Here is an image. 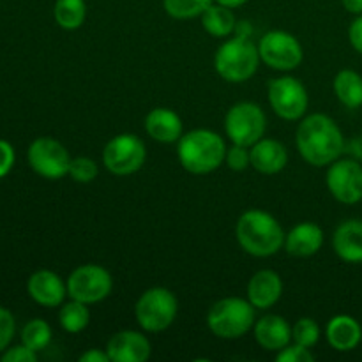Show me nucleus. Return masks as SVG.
<instances>
[{"instance_id":"bb28decb","label":"nucleus","mask_w":362,"mask_h":362,"mask_svg":"<svg viewBox=\"0 0 362 362\" xmlns=\"http://www.w3.org/2000/svg\"><path fill=\"white\" fill-rule=\"evenodd\" d=\"M21 343L34 352H42L52 343V327L41 318L27 322L21 329Z\"/></svg>"},{"instance_id":"cd10ccee","label":"nucleus","mask_w":362,"mask_h":362,"mask_svg":"<svg viewBox=\"0 0 362 362\" xmlns=\"http://www.w3.org/2000/svg\"><path fill=\"white\" fill-rule=\"evenodd\" d=\"M212 0H163L166 13L175 20H191L204 14Z\"/></svg>"},{"instance_id":"9b49d317","label":"nucleus","mask_w":362,"mask_h":362,"mask_svg":"<svg viewBox=\"0 0 362 362\" xmlns=\"http://www.w3.org/2000/svg\"><path fill=\"white\" fill-rule=\"evenodd\" d=\"M27 159L30 168L37 175L49 180H59L69 173L71 156L67 148L60 141L53 138L41 136L34 140L28 147Z\"/></svg>"},{"instance_id":"20e7f679","label":"nucleus","mask_w":362,"mask_h":362,"mask_svg":"<svg viewBox=\"0 0 362 362\" xmlns=\"http://www.w3.org/2000/svg\"><path fill=\"white\" fill-rule=\"evenodd\" d=\"M260 53L258 46L246 34H237L218 48L214 66L219 76L230 83L247 81L258 69Z\"/></svg>"},{"instance_id":"a878e982","label":"nucleus","mask_w":362,"mask_h":362,"mask_svg":"<svg viewBox=\"0 0 362 362\" xmlns=\"http://www.w3.org/2000/svg\"><path fill=\"white\" fill-rule=\"evenodd\" d=\"M59 322L64 331L69 332V334H78L83 329H87L88 322H90V311H88L87 304L71 299L69 303L60 308Z\"/></svg>"},{"instance_id":"e433bc0d","label":"nucleus","mask_w":362,"mask_h":362,"mask_svg":"<svg viewBox=\"0 0 362 362\" xmlns=\"http://www.w3.org/2000/svg\"><path fill=\"white\" fill-rule=\"evenodd\" d=\"M80 362H110L108 352H101V350L90 349L80 356Z\"/></svg>"},{"instance_id":"72a5a7b5","label":"nucleus","mask_w":362,"mask_h":362,"mask_svg":"<svg viewBox=\"0 0 362 362\" xmlns=\"http://www.w3.org/2000/svg\"><path fill=\"white\" fill-rule=\"evenodd\" d=\"M37 361V352L25 346L23 343L13 349H7L2 354V362H35Z\"/></svg>"},{"instance_id":"0eeeda50","label":"nucleus","mask_w":362,"mask_h":362,"mask_svg":"<svg viewBox=\"0 0 362 362\" xmlns=\"http://www.w3.org/2000/svg\"><path fill=\"white\" fill-rule=\"evenodd\" d=\"M265 129H267V119L264 110L257 103H237L226 112L225 131L232 144L251 147L264 138Z\"/></svg>"},{"instance_id":"7c9ffc66","label":"nucleus","mask_w":362,"mask_h":362,"mask_svg":"<svg viewBox=\"0 0 362 362\" xmlns=\"http://www.w3.org/2000/svg\"><path fill=\"white\" fill-rule=\"evenodd\" d=\"M226 166L233 172H244L247 166L251 165V152L250 147H244V145L233 144V147H230L226 151Z\"/></svg>"},{"instance_id":"f03ea898","label":"nucleus","mask_w":362,"mask_h":362,"mask_svg":"<svg viewBox=\"0 0 362 362\" xmlns=\"http://www.w3.org/2000/svg\"><path fill=\"white\" fill-rule=\"evenodd\" d=\"M235 237L239 246L247 255L267 258L285 246L286 235L274 216L260 209H251L244 212L237 221Z\"/></svg>"},{"instance_id":"6ab92c4d","label":"nucleus","mask_w":362,"mask_h":362,"mask_svg":"<svg viewBox=\"0 0 362 362\" xmlns=\"http://www.w3.org/2000/svg\"><path fill=\"white\" fill-rule=\"evenodd\" d=\"M332 250L346 264H362V221L346 219L332 235Z\"/></svg>"},{"instance_id":"c756f323","label":"nucleus","mask_w":362,"mask_h":362,"mask_svg":"<svg viewBox=\"0 0 362 362\" xmlns=\"http://www.w3.org/2000/svg\"><path fill=\"white\" fill-rule=\"evenodd\" d=\"M99 168L98 163L92 158H74L69 166V175L73 177L74 182L88 184L98 177Z\"/></svg>"},{"instance_id":"c85d7f7f","label":"nucleus","mask_w":362,"mask_h":362,"mask_svg":"<svg viewBox=\"0 0 362 362\" xmlns=\"http://www.w3.org/2000/svg\"><path fill=\"white\" fill-rule=\"evenodd\" d=\"M292 339L293 343L313 349L320 339V325L313 318H299L292 327Z\"/></svg>"},{"instance_id":"f257e3e1","label":"nucleus","mask_w":362,"mask_h":362,"mask_svg":"<svg viewBox=\"0 0 362 362\" xmlns=\"http://www.w3.org/2000/svg\"><path fill=\"white\" fill-rule=\"evenodd\" d=\"M297 148L306 163L327 166L345 152V138L338 124L324 113H311L297 127Z\"/></svg>"},{"instance_id":"4be33fe9","label":"nucleus","mask_w":362,"mask_h":362,"mask_svg":"<svg viewBox=\"0 0 362 362\" xmlns=\"http://www.w3.org/2000/svg\"><path fill=\"white\" fill-rule=\"evenodd\" d=\"M145 131L159 144H173L182 136V119L173 110L154 108L145 117Z\"/></svg>"},{"instance_id":"a211bd4d","label":"nucleus","mask_w":362,"mask_h":362,"mask_svg":"<svg viewBox=\"0 0 362 362\" xmlns=\"http://www.w3.org/2000/svg\"><path fill=\"white\" fill-rule=\"evenodd\" d=\"M255 339L269 352H279L292 341V327L279 315H265L255 322Z\"/></svg>"},{"instance_id":"1a4fd4ad","label":"nucleus","mask_w":362,"mask_h":362,"mask_svg":"<svg viewBox=\"0 0 362 362\" xmlns=\"http://www.w3.org/2000/svg\"><path fill=\"white\" fill-rule=\"evenodd\" d=\"M67 296L83 304H95L112 293L113 279L105 267L95 264L80 265L67 279Z\"/></svg>"},{"instance_id":"423d86ee","label":"nucleus","mask_w":362,"mask_h":362,"mask_svg":"<svg viewBox=\"0 0 362 362\" xmlns=\"http://www.w3.org/2000/svg\"><path fill=\"white\" fill-rule=\"evenodd\" d=\"M179 311L177 297L163 286L145 290L136 300L134 317L138 325L147 332H161L173 324Z\"/></svg>"},{"instance_id":"c9c22d12","label":"nucleus","mask_w":362,"mask_h":362,"mask_svg":"<svg viewBox=\"0 0 362 362\" xmlns=\"http://www.w3.org/2000/svg\"><path fill=\"white\" fill-rule=\"evenodd\" d=\"M349 39L350 45L354 46V49L362 55V14H359V16L352 21V25H350Z\"/></svg>"},{"instance_id":"58836bf2","label":"nucleus","mask_w":362,"mask_h":362,"mask_svg":"<svg viewBox=\"0 0 362 362\" xmlns=\"http://www.w3.org/2000/svg\"><path fill=\"white\" fill-rule=\"evenodd\" d=\"M216 2L221 4V6H225V7H230V9H235V7L244 6L247 0H216Z\"/></svg>"},{"instance_id":"dca6fc26","label":"nucleus","mask_w":362,"mask_h":362,"mask_svg":"<svg viewBox=\"0 0 362 362\" xmlns=\"http://www.w3.org/2000/svg\"><path fill=\"white\" fill-rule=\"evenodd\" d=\"M283 296V281L278 272L264 269L253 274L247 283V300L257 310H269Z\"/></svg>"},{"instance_id":"b1692460","label":"nucleus","mask_w":362,"mask_h":362,"mask_svg":"<svg viewBox=\"0 0 362 362\" xmlns=\"http://www.w3.org/2000/svg\"><path fill=\"white\" fill-rule=\"evenodd\" d=\"M334 94L346 108L362 106V76L354 69H343L334 78Z\"/></svg>"},{"instance_id":"39448f33","label":"nucleus","mask_w":362,"mask_h":362,"mask_svg":"<svg viewBox=\"0 0 362 362\" xmlns=\"http://www.w3.org/2000/svg\"><path fill=\"white\" fill-rule=\"evenodd\" d=\"M257 308L240 297H225L211 308L207 325L214 336L221 339H237L255 327Z\"/></svg>"},{"instance_id":"7ed1b4c3","label":"nucleus","mask_w":362,"mask_h":362,"mask_svg":"<svg viewBox=\"0 0 362 362\" xmlns=\"http://www.w3.org/2000/svg\"><path fill=\"white\" fill-rule=\"evenodd\" d=\"M225 140L211 129H193L182 134L177 145V156L184 170L194 175H205L223 165L226 158Z\"/></svg>"},{"instance_id":"aec40b11","label":"nucleus","mask_w":362,"mask_h":362,"mask_svg":"<svg viewBox=\"0 0 362 362\" xmlns=\"http://www.w3.org/2000/svg\"><path fill=\"white\" fill-rule=\"evenodd\" d=\"M324 244V232L315 223H299L285 237V250L292 257L308 258L320 251Z\"/></svg>"},{"instance_id":"2f4dec72","label":"nucleus","mask_w":362,"mask_h":362,"mask_svg":"<svg viewBox=\"0 0 362 362\" xmlns=\"http://www.w3.org/2000/svg\"><path fill=\"white\" fill-rule=\"evenodd\" d=\"M278 362H313L315 356L311 354V350L308 346L299 345V343H293V345H286L285 349H281L276 356Z\"/></svg>"},{"instance_id":"412c9836","label":"nucleus","mask_w":362,"mask_h":362,"mask_svg":"<svg viewBox=\"0 0 362 362\" xmlns=\"http://www.w3.org/2000/svg\"><path fill=\"white\" fill-rule=\"evenodd\" d=\"M325 338L329 345L338 352H352L362 339V327L350 315H336L325 327Z\"/></svg>"},{"instance_id":"393cba45","label":"nucleus","mask_w":362,"mask_h":362,"mask_svg":"<svg viewBox=\"0 0 362 362\" xmlns=\"http://www.w3.org/2000/svg\"><path fill=\"white\" fill-rule=\"evenodd\" d=\"M53 16L64 30H76L87 18V4L85 0H57Z\"/></svg>"},{"instance_id":"ddd939ff","label":"nucleus","mask_w":362,"mask_h":362,"mask_svg":"<svg viewBox=\"0 0 362 362\" xmlns=\"http://www.w3.org/2000/svg\"><path fill=\"white\" fill-rule=\"evenodd\" d=\"M327 187L339 204L354 205L362 200V166L354 159H336L329 165Z\"/></svg>"},{"instance_id":"f704fd0d","label":"nucleus","mask_w":362,"mask_h":362,"mask_svg":"<svg viewBox=\"0 0 362 362\" xmlns=\"http://www.w3.org/2000/svg\"><path fill=\"white\" fill-rule=\"evenodd\" d=\"M14 161H16V154H14L13 145L6 140H0V179L13 170Z\"/></svg>"},{"instance_id":"f8f14e48","label":"nucleus","mask_w":362,"mask_h":362,"mask_svg":"<svg viewBox=\"0 0 362 362\" xmlns=\"http://www.w3.org/2000/svg\"><path fill=\"white\" fill-rule=\"evenodd\" d=\"M269 103L279 119L299 120L306 113L310 95L297 78L281 76L269 83Z\"/></svg>"},{"instance_id":"5701e85b","label":"nucleus","mask_w":362,"mask_h":362,"mask_svg":"<svg viewBox=\"0 0 362 362\" xmlns=\"http://www.w3.org/2000/svg\"><path fill=\"white\" fill-rule=\"evenodd\" d=\"M202 25H204L205 32L214 37H228L237 28V20L230 7L221 6V4H211L202 14Z\"/></svg>"},{"instance_id":"6e6552de","label":"nucleus","mask_w":362,"mask_h":362,"mask_svg":"<svg viewBox=\"0 0 362 362\" xmlns=\"http://www.w3.org/2000/svg\"><path fill=\"white\" fill-rule=\"evenodd\" d=\"M147 151L145 144L131 133L117 134L103 151V165L113 175H131L144 166Z\"/></svg>"},{"instance_id":"2eb2a0df","label":"nucleus","mask_w":362,"mask_h":362,"mask_svg":"<svg viewBox=\"0 0 362 362\" xmlns=\"http://www.w3.org/2000/svg\"><path fill=\"white\" fill-rule=\"evenodd\" d=\"M27 292L37 304L45 308H55L64 303L67 296V285L62 281L59 274L53 271H42L34 272L28 278Z\"/></svg>"},{"instance_id":"473e14b6","label":"nucleus","mask_w":362,"mask_h":362,"mask_svg":"<svg viewBox=\"0 0 362 362\" xmlns=\"http://www.w3.org/2000/svg\"><path fill=\"white\" fill-rule=\"evenodd\" d=\"M14 331H16V322H14L13 313L0 306V352L9 349L14 338Z\"/></svg>"},{"instance_id":"4468645a","label":"nucleus","mask_w":362,"mask_h":362,"mask_svg":"<svg viewBox=\"0 0 362 362\" xmlns=\"http://www.w3.org/2000/svg\"><path fill=\"white\" fill-rule=\"evenodd\" d=\"M106 352L113 362H145L152 349L151 341L138 331H120L110 338Z\"/></svg>"},{"instance_id":"f3484780","label":"nucleus","mask_w":362,"mask_h":362,"mask_svg":"<svg viewBox=\"0 0 362 362\" xmlns=\"http://www.w3.org/2000/svg\"><path fill=\"white\" fill-rule=\"evenodd\" d=\"M251 166L265 175L279 173L288 163V152L281 141L274 138H262L250 147Z\"/></svg>"},{"instance_id":"9d476101","label":"nucleus","mask_w":362,"mask_h":362,"mask_svg":"<svg viewBox=\"0 0 362 362\" xmlns=\"http://www.w3.org/2000/svg\"><path fill=\"white\" fill-rule=\"evenodd\" d=\"M262 62L278 71H292L300 66L304 59L299 39L285 30H271L258 42Z\"/></svg>"},{"instance_id":"4c0bfd02","label":"nucleus","mask_w":362,"mask_h":362,"mask_svg":"<svg viewBox=\"0 0 362 362\" xmlns=\"http://www.w3.org/2000/svg\"><path fill=\"white\" fill-rule=\"evenodd\" d=\"M343 7L352 14H362V0H341Z\"/></svg>"}]
</instances>
